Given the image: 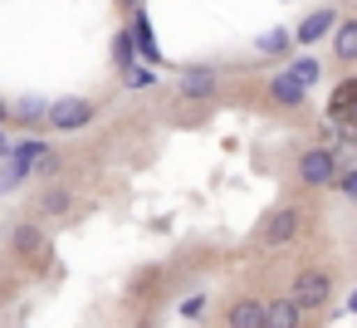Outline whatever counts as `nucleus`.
Masks as SVG:
<instances>
[{
	"label": "nucleus",
	"mask_w": 357,
	"mask_h": 328,
	"mask_svg": "<svg viewBox=\"0 0 357 328\" xmlns=\"http://www.w3.org/2000/svg\"><path fill=\"white\" fill-rule=\"evenodd\" d=\"M269 98H274L279 108H303V103H308V89H303L289 69H279V74L269 79Z\"/></svg>",
	"instance_id": "10"
},
{
	"label": "nucleus",
	"mask_w": 357,
	"mask_h": 328,
	"mask_svg": "<svg viewBox=\"0 0 357 328\" xmlns=\"http://www.w3.org/2000/svg\"><path fill=\"white\" fill-rule=\"evenodd\" d=\"M113 69H123V74H132V64H137V40H132V30L123 25V30H113Z\"/></svg>",
	"instance_id": "16"
},
{
	"label": "nucleus",
	"mask_w": 357,
	"mask_h": 328,
	"mask_svg": "<svg viewBox=\"0 0 357 328\" xmlns=\"http://www.w3.org/2000/svg\"><path fill=\"white\" fill-rule=\"evenodd\" d=\"M289 74H294L303 89H313V84L323 79V64H318V54H294V59H289Z\"/></svg>",
	"instance_id": "17"
},
{
	"label": "nucleus",
	"mask_w": 357,
	"mask_h": 328,
	"mask_svg": "<svg viewBox=\"0 0 357 328\" xmlns=\"http://www.w3.org/2000/svg\"><path fill=\"white\" fill-rule=\"evenodd\" d=\"M333 54L342 64H357V15H342L337 30H333Z\"/></svg>",
	"instance_id": "13"
},
{
	"label": "nucleus",
	"mask_w": 357,
	"mask_h": 328,
	"mask_svg": "<svg viewBox=\"0 0 357 328\" xmlns=\"http://www.w3.org/2000/svg\"><path fill=\"white\" fill-rule=\"evenodd\" d=\"M6 123H10V103H6V98H0V128H6Z\"/></svg>",
	"instance_id": "22"
},
{
	"label": "nucleus",
	"mask_w": 357,
	"mask_h": 328,
	"mask_svg": "<svg viewBox=\"0 0 357 328\" xmlns=\"http://www.w3.org/2000/svg\"><path fill=\"white\" fill-rule=\"evenodd\" d=\"M289 299H294L303 313L328 308V299H333V274H328V269H298L294 284H289Z\"/></svg>",
	"instance_id": "3"
},
{
	"label": "nucleus",
	"mask_w": 357,
	"mask_h": 328,
	"mask_svg": "<svg viewBox=\"0 0 357 328\" xmlns=\"http://www.w3.org/2000/svg\"><path fill=\"white\" fill-rule=\"evenodd\" d=\"M225 328H264V299H250V294L230 299L225 304Z\"/></svg>",
	"instance_id": "8"
},
{
	"label": "nucleus",
	"mask_w": 357,
	"mask_h": 328,
	"mask_svg": "<svg viewBox=\"0 0 357 328\" xmlns=\"http://www.w3.org/2000/svg\"><path fill=\"white\" fill-rule=\"evenodd\" d=\"M10 118H15V123H25V128L50 123V103H45V94H20V98L10 103Z\"/></svg>",
	"instance_id": "11"
},
{
	"label": "nucleus",
	"mask_w": 357,
	"mask_h": 328,
	"mask_svg": "<svg viewBox=\"0 0 357 328\" xmlns=\"http://www.w3.org/2000/svg\"><path fill=\"white\" fill-rule=\"evenodd\" d=\"M132 40H137V59H147V64H162V50H157V40H152V25H147V15L142 10H132Z\"/></svg>",
	"instance_id": "14"
},
{
	"label": "nucleus",
	"mask_w": 357,
	"mask_h": 328,
	"mask_svg": "<svg viewBox=\"0 0 357 328\" xmlns=\"http://www.w3.org/2000/svg\"><path fill=\"white\" fill-rule=\"evenodd\" d=\"M337 10L333 6H323V10H313V15H303L298 20V30H294V45H303V50H313L318 40H333V30H337Z\"/></svg>",
	"instance_id": "6"
},
{
	"label": "nucleus",
	"mask_w": 357,
	"mask_h": 328,
	"mask_svg": "<svg viewBox=\"0 0 357 328\" xmlns=\"http://www.w3.org/2000/svg\"><path fill=\"white\" fill-rule=\"evenodd\" d=\"M147 328H152V323H147Z\"/></svg>",
	"instance_id": "24"
},
{
	"label": "nucleus",
	"mask_w": 357,
	"mask_h": 328,
	"mask_svg": "<svg viewBox=\"0 0 357 328\" xmlns=\"http://www.w3.org/2000/svg\"><path fill=\"white\" fill-rule=\"evenodd\" d=\"M294 172H298V186L323 191V186H333V181H337V172H342V167H337V152H333V147H303Z\"/></svg>",
	"instance_id": "1"
},
{
	"label": "nucleus",
	"mask_w": 357,
	"mask_h": 328,
	"mask_svg": "<svg viewBox=\"0 0 357 328\" xmlns=\"http://www.w3.org/2000/svg\"><path fill=\"white\" fill-rule=\"evenodd\" d=\"M347 313H357V289H352V294H347Z\"/></svg>",
	"instance_id": "23"
},
{
	"label": "nucleus",
	"mask_w": 357,
	"mask_h": 328,
	"mask_svg": "<svg viewBox=\"0 0 357 328\" xmlns=\"http://www.w3.org/2000/svg\"><path fill=\"white\" fill-rule=\"evenodd\" d=\"M74 206H79V191H74V186H64V181H45V186H40V206H35V211H45L50 221L74 216Z\"/></svg>",
	"instance_id": "7"
},
{
	"label": "nucleus",
	"mask_w": 357,
	"mask_h": 328,
	"mask_svg": "<svg viewBox=\"0 0 357 328\" xmlns=\"http://www.w3.org/2000/svg\"><path fill=\"white\" fill-rule=\"evenodd\" d=\"M333 186H337L347 201H357V167H352V172H337V181H333Z\"/></svg>",
	"instance_id": "19"
},
{
	"label": "nucleus",
	"mask_w": 357,
	"mask_h": 328,
	"mask_svg": "<svg viewBox=\"0 0 357 328\" xmlns=\"http://www.w3.org/2000/svg\"><path fill=\"white\" fill-rule=\"evenodd\" d=\"M181 318H206V294H186L181 299Z\"/></svg>",
	"instance_id": "18"
},
{
	"label": "nucleus",
	"mask_w": 357,
	"mask_h": 328,
	"mask_svg": "<svg viewBox=\"0 0 357 328\" xmlns=\"http://www.w3.org/2000/svg\"><path fill=\"white\" fill-rule=\"evenodd\" d=\"M10 152H15V137H6V133H0V162H6Z\"/></svg>",
	"instance_id": "21"
},
{
	"label": "nucleus",
	"mask_w": 357,
	"mask_h": 328,
	"mask_svg": "<svg viewBox=\"0 0 357 328\" xmlns=\"http://www.w3.org/2000/svg\"><path fill=\"white\" fill-rule=\"evenodd\" d=\"M264 328H303V308L284 294V299H269L264 304Z\"/></svg>",
	"instance_id": "12"
},
{
	"label": "nucleus",
	"mask_w": 357,
	"mask_h": 328,
	"mask_svg": "<svg viewBox=\"0 0 357 328\" xmlns=\"http://www.w3.org/2000/svg\"><path fill=\"white\" fill-rule=\"evenodd\" d=\"M255 50H259L264 59H284V54L294 50V30H284V25H274V30H264V35L255 40Z\"/></svg>",
	"instance_id": "15"
},
{
	"label": "nucleus",
	"mask_w": 357,
	"mask_h": 328,
	"mask_svg": "<svg viewBox=\"0 0 357 328\" xmlns=\"http://www.w3.org/2000/svg\"><path fill=\"white\" fill-rule=\"evenodd\" d=\"M176 94H181V98H191V103L211 98V94H215V69H201V64L181 69V79H176Z\"/></svg>",
	"instance_id": "9"
},
{
	"label": "nucleus",
	"mask_w": 357,
	"mask_h": 328,
	"mask_svg": "<svg viewBox=\"0 0 357 328\" xmlns=\"http://www.w3.org/2000/svg\"><path fill=\"white\" fill-rule=\"evenodd\" d=\"M6 250H15L20 260H35V255H45V250H50V240H45V225H40V221H15V225L6 230Z\"/></svg>",
	"instance_id": "5"
},
{
	"label": "nucleus",
	"mask_w": 357,
	"mask_h": 328,
	"mask_svg": "<svg viewBox=\"0 0 357 328\" xmlns=\"http://www.w3.org/2000/svg\"><path fill=\"white\" fill-rule=\"evenodd\" d=\"M128 84H132V89H147V84H152V74H147V69H132V74H128Z\"/></svg>",
	"instance_id": "20"
},
{
	"label": "nucleus",
	"mask_w": 357,
	"mask_h": 328,
	"mask_svg": "<svg viewBox=\"0 0 357 328\" xmlns=\"http://www.w3.org/2000/svg\"><path fill=\"white\" fill-rule=\"evenodd\" d=\"M89 123H93V103L84 94H64V98L50 103V133H59V137H74Z\"/></svg>",
	"instance_id": "2"
},
{
	"label": "nucleus",
	"mask_w": 357,
	"mask_h": 328,
	"mask_svg": "<svg viewBox=\"0 0 357 328\" xmlns=\"http://www.w3.org/2000/svg\"><path fill=\"white\" fill-rule=\"evenodd\" d=\"M298 230H303V211H298V206H274V211L264 216V225H259V245H264V250L294 245Z\"/></svg>",
	"instance_id": "4"
}]
</instances>
